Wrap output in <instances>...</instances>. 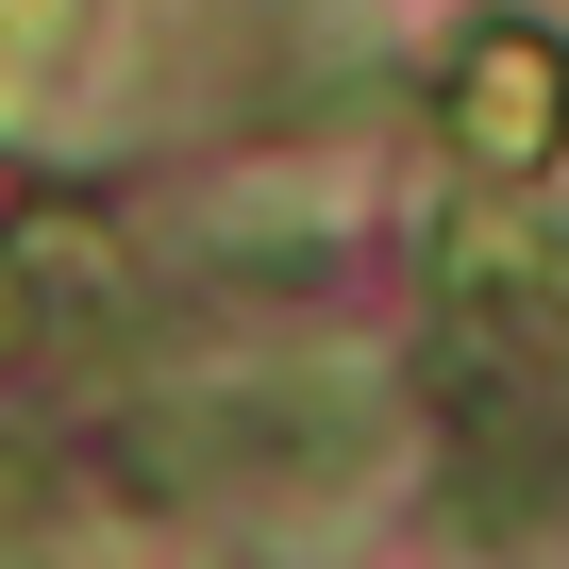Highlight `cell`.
Segmentation results:
<instances>
[{"instance_id":"1","label":"cell","mask_w":569,"mask_h":569,"mask_svg":"<svg viewBox=\"0 0 569 569\" xmlns=\"http://www.w3.org/2000/svg\"><path fill=\"white\" fill-rule=\"evenodd\" d=\"M369 452H386V386L369 369H234V386H184L151 419L168 486H352Z\"/></svg>"},{"instance_id":"2","label":"cell","mask_w":569,"mask_h":569,"mask_svg":"<svg viewBox=\"0 0 569 569\" xmlns=\"http://www.w3.org/2000/svg\"><path fill=\"white\" fill-rule=\"evenodd\" d=\"M552 134H569V51L519 34V18H486L452 51V151L469 168H552Z\"/></svg>"},{"instance_id":"3","label":"cell","mask_w":569,"mask_h":569,"mask_svg":"<svg viewBox=\"0 0 569 569\" xmlns=\"http://www.w3.org/2000/svg\"><path fill=\"white\" fill-rule=\"evenodd\" d=\"M18 502H34V469H18V452H0V519H18Z\"/></svg>"},{"instance_id":"4","label":"cell","mask_w":569,"mask_h":569,"mask_svg":"<svg viewBox=\"0 0 569 569\" xmlns=\"http://www.w3.org/2000/svg\"><path fill=\"white\" fill-rule=\"evenodd\" d=\"M0 352H18V284H0Z\"/></svg>"}]
</instances>
